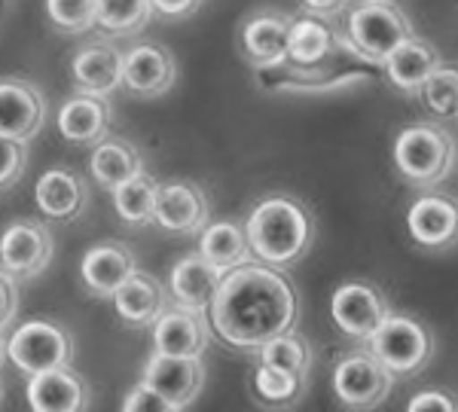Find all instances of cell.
Returning a JSON list of instances; mask_svg holds the SVG:
<instances>
[{
    "label": "cell",
    "mask_w": 458,
    "mask_h": 412,
    "mask_svg": "<svg viewBox=\"0 0 458 412\" xmlns=\"http://www.w3.org/2000/svg\"><path fill=\"white\" fill-rule=\"evenodd\" d=\"M214 336L226 349L257 355L269 340L297 330L300 297L282 266L254 260L226 272L208 308Z\"/></svg>",
    "instance_id": "cell-1"
},
{
    "label": "cell",
    "mask_w": 458,
    "mask_h": 412,
    "mask_svg": "<svg viewBox=\"0 0 458 412\" xmlns=\"http://www.w3.org/2000/svg\"><path fill=\"white\" fill-rule=\"evenodd\" d=\"M245 230L250 245H254L257 260L291 269L312 251L318 223L312 208L302 198L278 193L266 196L263 202L250 208Z\"/></svg>",
    "instance_id": "cell-2"
},
{
    "label": "cell",
    "mask_w": 458,
    "mask_h": 412,
    "mask_svg": "<svg viewBox=\"0 0 458 412\" xmlns=\"http://www.w3.org/2000/svg\"><path fill=\"white\" fill-rule=\"evenodd\" d=\"M458 147L453 131L440 122L422 120L406 126L394 138V165L397 174L419 189H434L453 174Z\"/></svg>",
    "instance_id": "cell-3"
},
{
    "label": "cell",
    "mask_w": 458,
    "mask_h": 412,
    "mask_svg": "<svg viewBox=\"0 0 458 412\" xmlns=\"http://www.w3.org/2000/svg\"><path fill=\"white\" fill-rule=\"evenodd\" d=\"M343 34L360 62L382 68L386 58L416 34V28L401 6H394V0H360L345 13Z\"/></svg>",
    "instance_id": "cell-4"
},
{
    "label": "cell",
    "mask_w": 458,
    "mask_h": 412,
    "mask_svg": "<svg viewBox=\"0 0 458 412\" xmlns=\"http://www.w3.org/2000/svg\"><path fill=\"white\" fill-rule=\"evenodd\" d=\"M373 64L360 62L349 46L336 53L327 62L318 64H293L284 62L276 68H257V83L263 89H282V92H339L349 86L367 83Z\"/></svg>",
    "instance_id": "cell-5"
},
{
    "label": "cell",
    "mask_w": 458,
    "mask_h": 412,
    "mask_svg": "<svg viewBox=\"0 0 458 412\" xmlns=\"http://www.w3.org/2000/svg\"><path fill=\"white\" fill-rule=\"evenodd\" d=\"M367 349L391 370L394 379H412L431 364L437 342L434 330L412 312H391L386 324L370 336Z\"/></svg>",
    "instance_id": "cell-6"
},
{
    "label": "cell",
    "mask_w": 458,
    "mask_h": 412,
    "mask_svg": "<svg viewBox=\"0 0 458 412\" xmlns=\"http://www.w3.org/2000/svg\"><path fill=\"white\" fill-rule=\"evenodd\" d=\"M391 312L394 308H391L386 290L364 278L343 282L330 293V321L352 342H370V336L386 324Z\"/></svg>",
    "instance_id": "cell-7"
},
{
    "label": "cell",
    "mask_w": 458,
    "mask_h": 412,
    "mask_svg": "<svg viewBox=\"0 0 458 412\" xmlns=\"http://www.w3.org/2000/svg\"><path fill=\"white\" fill-rule=\"evenodd\" d=\"M394 382L391 370L370 349H354L334 366V394L349 409H379Z\"/></svg>",
    "instance_id": "cell-8"
},
{
    "label": "cell",
    "mask_w": 458,
    "mask_h": 412,
    "mask_svg": "<svg viewBox=\"0 0 458 412\" xmlns=\"http://www.w3.org/2000/svg\"><path fill=\"white\" fill-rule=\"evenodd\" d=\"M10 360L25 376L55 370L73 360V336L55 321H28L13 330Z\"/></svg>",
    "instance_id": "cell-9"
},
{
    "label": "cell",
    "mask_w": 458,
    "mask_h": 412,
    "mask_svg": "<svg viewBox=\"0 0 458 412\" xmlns=\"http://www.w3.org/2000/svg\"><path fill=\"white\" fill-rule=\"evenodd\" d=\"M55 239L47 223L34 217L13 220L0 232V269L16 282H31L53 263Z\"/></svg>",
    "instance_id": "cell-10"
},
{
    "label": "cell",
    "mask_w": 458,
    "mask_h": 412,
    "mask_svg": "<svg viewBox=\"0 0 458 412\" xmlns=\"http://www.w3.org/2000/svg\"><path fill=\"white\" fill-rule=\"evenodd\" d=\"M153 333V351L162 355H183V357H202L211 345L214 327L208 312L190 308L172 299V306L159 315L150 327Z\"/></svg>",
    "instance_id": "cell-11"
},
{
    "label": "cell",
    "mask_w": 458,
    "mask_h": 412,
    "mask_svg": "<svg viewBox=\"0 0 458 412\" xmlns=\"http://www.w3.org/2000/svg\"><path fill=\"white\" fill-rule=\"evenodd\" d=\"M144 382L150 388H157L162 400L172 407V412L190 409L205 391V364L202 357L153 351L144 366Z\"/></svg>",
    "instance_id": "cell-12"
},
{
    "label": "cell",
    "mask_w": 458,
    "mask_h": 412,
    "mask_svg": "<svg viewBox=\"0 0 458 412\" xmlns=\"http://www.w3.org/2000/svg\"><path fill=\"white\" fill-rule=\"evenodd\" d=\"M293 13L284 10H257L242 21L239 31V46L242 55L250 68H276L287 58L291 49V28H293Z\"/></svg>",
    "instance_id": "cell-13"
},
{
    "label": "cell",
    "mask_w": 458,
    "mask_h": 412,
    "mask_svg": "<svg viewBox=\"0 0 458 412\" xmlns=\"http://www.w3.org/2000/svg\"><path fill=\"white\" fill-rule=\"evenodd\" d=\"M406 232L425 251H449L458 245V198L428 189L406 208Z\"/></svg>",
    "instance_id": "cell-14"
},
{
    "label": "cell",
    "mask_w": 458,
    "mask_h": 412,
    "mask_svg": "<svg viewBox=\"0 0 458 412\" xmlns=\"http://www.w3.org/2000/svg\"><path fill=\"white\" fill-rule=\"evenodd\" d=\"M211 223V198L196 181L177 178L159 187L157 226L172 235H199Z\"/></svg>",
    "instance_id": "cell-15"
},
{
    "label": "cell",
    "mask_w": 458,
    "mask_h": 412,
    "mask_svg": "<svg viewBox=\"0 0 458 412\" xmlns=\"http://www.w3.org/2000/svg\"><path fill=\"white\" fill-rule=\"evenodd\" d=\"M47 95L25 77H0V135L31 141L47 126Z\"/></svg>",
    "instance_id": "cell-16"
},
{
    "label": "cell",
    "mask_w": 458,
    "mask_h": 412,
    "mask_svg": "<svg viewBox=\"0 0 458 412\" xmlns=\"http://www.w3.org/2000/svg\"><path fill=\"white\" fill-rule=\"evenodd\" d=\"M177 83V58L162 43H135L125 53L123 86L135 98H159Z\"/></svg>",
    "instance_id": "cell-17"
},
{
    "label": "cell",
    "mask_w": 458,
    "mask_h": 412,
    "mask_svg": "<svg viewBox=\"0 0 458 412\" xmlns=\"http://www.w3.org/2000/svg\"><path fill=\"white\" fill-rule=\"evenodd\" d=\"M114 312L125 327L131 330H144L153 327L157 318L172 306V290L159 282L157 275L144 269H135L129 278L123 282L120 290L114 293Z\"/></svg>",
    "instance_id": "cell-18"
},
{
    "label": "cell",
    "mask_w": 458,
    "mask_h": 412,
    "mask_svg": "<svg viewBox=\"0 0 458 412\" xmlns=\"http://www.w3.org/2000/svg\"><path fill=\"white\" fill-rule=\"evenodd\" d=\"M125 53L107 40H92L80 46L71 58V83L77 92L107 95L123 86Z\"/></svg>",
    "instance_id": "cell-19"
},
{
    "label": "cell",
    "mask_w": 458,
    "mask_h": 412,
    "mask_svg": "<svg viewBox=\"0 0 458 412\" xmlns=\"http://www.w3.org/2000/svg\"><path fill=\"white\" fill-rule=\"evenodd\" d=\"M135 269V251L123 241H98L80 260V278H83L86 290L98 299H114V293Z\"/></svg>",
    "instance_id": "cell-20"
},
{
    "label": "cell",
    "mask_w": 458,
    "mask_h": 412,
    "mask_svg": "<svg viewBox=\"0 0 458 412\" xmlns=\"http://www.w3.org/2000/svg\"><path fill=\"white\" fill-rule=\"evenodd\" d=\"M34 205L43 217L58 220V223H73L89 205V189L83 174L64 165L43 172L34 187Z\"/></svg>",
    "instance_id": "cell-21"
},
{
    "label": "cell",
    "mask_w": 458,
    "mask_h": 412,
    "mask_svg": "<svg viewBox=\"0 0 458 412\" xmlns=\"http://www.w3.org/2000/svg\"><path fill=\"white\" fill-rule=\"evenodd\" d=\"M110 105L105 95L73 92L55 116V126L62 138L73 147H95L110 135Z\"/></svg>",
    "instance_id": "cell-22"
},
{
    "label": "cell",
    "mask_w": 458,
    "mask_h": 412,
    "mask_svg": "<svg viewBox=\"0 0 458 412\" xmlns=\"http://www.w3.org/2000/svg\"><path fill=\"white\" fill-rule=\"evenodd\" d=\"M28 403L37 412H80L89 407L92 394H89L86 379L73 370L71 364L55 366V370L37 373L28 376Z\"/></svg>",
    "instance_id": "cell-23"
},
{
    "label": "cell",
    "mask_w": 458,
    "mask_h": 412,
    "mask_svg": "<svg viewBox=\"0 0 458 412\" xmlns=\"http://www.w3.org/2000/svg\"><path fill=\"white\" fill-rule=\"evenodd\" d=\"M224 278H226L224 269L214 266L202 251H193V254H183L172 266L168 290H172L174 303L208 312L214 297H217V290H220V284H224Z\"/></svg>",
    "instance_id": "cell-24"
},
{
    "label": "cell",
    "mask_w": 458,
    "mask_h": 412,
    "mask_svg": "<svg viewBox=\"0 0 458 412\" xmlns=\"http://www.w3.org/2000/svg\"><path fill=\"white\" fill-rule=\"evenodd\" d=\"M440 64H443V55L437 49H434L428 40H422L419 34H412L410 40L401 43V46L386 58L382 71H386V80L397 92L419 95L422 86L428 83V77H431Z\"/></svg>",
    "instance_id": "cell-25"
},
{
    "label": "cell",
    "mask_w": 458,
    "mask_h": 412,
    "mask_svg": "<svg viewBox=\"0 0 458 412\" xmlns=\"http://www.w3.org/2000/svg\"><path fill=\"white\" fill-rule=\"evenodd\" d=\"M349 46L345 43V34L336 31V25L327 16H318V13H309L306 16L293 19L291 28V49H287V62L293 64H318L327 62L336 53Z\"/></svg>",
    "instance_id": "cell-26"
},
{
    "label": "cell",
    "mask_w": 458,
    "mask_h": 412,
    "mask_svg": "<svg viewBox=\"0 0 458 412\" xmlns=\"http://www.w3.org/2000/svg\"><path fill=\"white\" fill-rule=\"evenodd\" d=\"M89 172H92V178L98 187L116 189L123 181H129L131 174L144 172V156L135 141L120 138V135H107L105 141H98L92 147Z\"/></svg>",
    "instance_id": "cell-27"
},
{
    "label": "cell",
    "mask_w": 458,
    "mask_h": 412,
    "mask_svg": "<svg viewBox=\"0 0 458 412\" xmlns=\"http://www.w3.org/2000/svg\"><path fill=\"white\" fill-rule=\"evenodd\" d=\"M199 251L224 272H233L257 260L248 230L242 223H235V220H214V223L205 226L199 232Z\"/></svg>",
    "instance_id": "cell-28"
},
{
    "label": "cell",
    "mask_w": 458,
    "mask_h": 412,
    "mask_svg": "<svg viewBox=\"0 0 458 412\" xmlns=\"http://www.w3.org/2000/svg\"><path fill=\"white\" fill-rule=\"evenodd\" d=\"M159 187L162 183L147 172H138V174H131L129 181H123L116 189H110L116 217H120L125 226H135V230L157 223Z\"/></svg>",
    "instance_id": "cell-29"
},
{
    "label": "cell",
    "mask_w": 458,
    "mask_h": 412,
    "mask_svg": "<svg viewBox=\"0 0 458 412\" xmlns=\"http://www.w3.org/2000/svg\"><path fill=\"white\" fill-rule=\"evenodd\" d=\"M250 388H254V400L266 409H293L302 403L309 391L306 376H293L287 370H278L272 364L257 360L254 373H250Z\"/></svg>",
    "instance_id": "cell-30"
},
{
    "label": "cell",
    "mask_w": 458,
    "mask_h": 412,
    "mask_svg": "<svg viewBox=\"0 0 458 412\" xmlns=\"http://www.w3.org/2000/svg\"><path fill=\"white\" fill-rule=\"evenodd\" d=\"M153 13V0H98V28L107 37H135Z\"/></svg>",
    "instance_id": "cell-31"
},
{
    "label": "cell",
    "mask_w": 458,
    "mask_h": 412,
    "mask_svg": "<svg viewBox=\"0 0 458 412\" xmlns=\"http://www.w3.org/2000/svg\"><path fill=\"white\" fill-rule=\"evenodd\" d=\"M257 360L293 373V376L309 379V373H312V345H309L306 336H300L297 330H287V333L266 342L263 349L257 351Z\"/></svg>",
    "instance_id": "cell-32"
},
{
    "label": "cell",
    "mask_w": 458,
    "mask_h": 412,
    "mask_svg": "<svg viewBox=\"0 0 458 412\" xmlns=\"http://www.w3.org/2000/svg\"><path fill=\"white\" fill-rule=\"evenodd\" d=\"M422 101L440 120L458 116V64L443 62L437 71L428 77V83L422 86Z\"/></svg>",
    "instance_id": "cell-33"
},
{
    "label": "cell",
    "mask_w": 458,
    "mask_h": 412,
    "mask_svg": "<svg viewBox=\"0 0 458 412\" xmlns=\"http://www.w3.org/2000/svg\"><path fill=\"white\" fill-rule=\"evenodd\" d=\"M47 19L58 34H86L98 28V0H47Z\"/></svg>",
    "instance_id": "cell-34"
},
{
    "label": "cell",
    "mask_w": 458,
    "mask_h": 412,
    "mask_svg": "<svg viewBox=\"0 0 458 412\" xmlns=\"http://www.w3.org/2000/svg\"><path fill=\"white\" fill-rule=\"evenodd\" d=\"M25 168H28V141L0 135V193L16 187L25 178Z\"/></svg>",
    "instance_id": "cell-35"
},
{
    "label": "cell",
    "mask_w": 458,
    "mask_h": 412,
    "mask_svg": "<svg viewBox=\"0 0 458 412\" xmlns=\"http://www.w3.org/2000/svg\"><path fill=\"white\" fill-rule=\"evenodd\" d=\"M19 315V282L0 269V330H10Z\"/></svg>",
    "instance_id": "cell-36"
},
{
    "label": "cell",
    "mask_w": 458,
    "mask_h": 412,
    "mask_svg": "<svg viewBox=\"0 0 458 412\" xmlns=\"http://www.w3.org/2000/svg\"><path fill=\"white\" fill-rule=\"evenodd\" d=\"M123 409L125 412H138V409H162V412H172V407H168L165 400H162V394L157 391V388H150L147 382L141 379V385L131 388L129 397L123 400Z\"/></svg>",
    "instance_id": "cell-37"
},
{
    "label": "cell",
    "mask_w": 458,
    "mask_h": 412,
    "mask_svg": "<svg viewBox=\"0 0 458 412\" xmlns=\"http://www.w3.org/2000/svg\"><path fill=\"white\" fill-rule=\"evenodd\" d=\"M406 409H410V412H425V409L453 412V409H458V397L446 394V391H422V394H412L410 397Z\"/></svg>",
    "instance_id": "cell-38"
},
{
    "label": "cell",
    "mask_w": 458,
    "mask_h": 412,
    "mask_svg": "<svg viewBox=\"0 0 458 412\" xmlns=\"http://www.w3.org/2000/svg\"><path fill=\"white\" fill-rule=\"evenodd\" d=\"M205 0H153V10L162 19H190L193 13H199Z\"/></svg>",
    "instance_id": "cell-39"
},
{
    "label": "cell",
    "mask_w": 458,
    "mask_h": 412,
    "mask_svg": "<svg viewBox=\"0 0 458 412\" xmlns=\"http://www.w3.org/2000/svg\"><path fill=\"white\" fill-rule=\"evenodd\" d=\"M302 6H306L309 13H318V16L334 19V16H339V13H345L349 0H302Z\"/></svg>",
    "instance_id": "cell-40"
},
{
    "label": "cell",
    "mask_w": 458,
    "mask_h": 412,
    "mask_svg": "<svg viewBox=\"0 0 458 412\" xmlns=\"http://www.w3.org/2000/svg\"><path fill=\"white\" fill-rule=\"evenodd\" d=\"M10 360V340H6V330H0V366Z\"/></svg>",
    "instance_id": "cell-41"
},
{
    "label": "cell",
    "mask_w": 458,
    "mask_h": 412,
    "mask_svg": "<svg viewBox=\"0 0 458 412\" xmlns=\"http://www.w3.org/2000/svg\"><path fill=\"white\" fill-rule=\"evenodd\" d=\"M0 400H4V388H0Z\"/></svg>",
    "instance_id": "cell-42"
}]
</instances>
